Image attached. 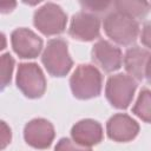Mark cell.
Here are the masks:
<instances>
[{
  "mask_svg": "<svg viewBox=\"0 0 151 151\" xmlns=\"http://www.w3.org/2000/svg\"><path fill=\"white\" fill-rule=\"evenodd\" d=\"M103 27L111 40L124 46L133 44L139 33L137 20L117 9L111 11L105 15Z\"/></svg>",
  "mask_w": 151,
  "mask_h": 151,
  "instance_id": "cell-1",
  "label": "cell"
},
{
  "mask_svg": "<svg viewBox=\"0 0 151 151\" xmlns=\"http://www.w3.org/2000/svg\"><path fill=\"white\" fill-rule=\"evenodd\" d=\"M72 93L79 99H90L100 94L103 77L92 65H79L70 79Z\"/></svg>",
  "mask_w": 151,
  "mask_h": 151,
  "instance_id": "cell-2",
  "label": "cell"
},
{
  "mask_svg": "<svg viewBox=\"0 0 151 151\" xmlns=\"http://www.w3.org/2000/svg\"><path fill=\"white\" fill-rule=\"evenodd\" d=\"M41 61L51 76H66L73 65V61L68 54L67 42L61 38L51 39L42 52Z\"/></svg>",
  "mask_w": 151,
  "mask_h": 151,
  "instance_id": "cell-3",
  "label": "cell"
},
{
  "mask_svg": "<svg viewBox=\"0 0 151 151\" xmlns=\"http://www.w3.org/2000/svg\"><path fill=\"white\" fill-rule=\"evenodd\" d=\"M136 88L137 83L132 77L118 73L109 78L105 87V94L113 107L126 109L132 101Z\"/></svg>",
  "mask_w": 151,
  "mask_h": 151,
  "instance_id": "cell-4",
  "label": "cell"
},
{
  "mask_svg": "<svg viewBox=\"0 0 151 151\" xmlns=\"http://www.w3.org/2000/svg\"><path fill=\"white\" fill-rule=\"evenodd\" d=\"M33 22L42 34L55 35L64 32L67 22V17L60 6L53 2H47L35 11Z\"/></svg>",
  "mask_w": 151,
  "mask_h": 151,
  "instance_id": "cell-5",
  "label": "cell"
},
{
  "mask_svg": "<svg viewBox=\"0 0 151 151\" xmlns=\"http://www.w3.org/2000/svg\"><path fill=\"white\" fill-rule=\"evenodd\" d=\"M17 86L28 98H39L46 90V79L41 68L34 63H24L18 67Z\"/></svg>",
  "mask_w": 151,
  "mask_h": 151,
  "instance_id": "cell-6",
  "label": "cell"
},
{
  "mask_svg": "<svg viewBox=\"0 0 151 151\" xmlns=\"http://www.w3.org/2000/svg\"><path fill=\"white\" fill-rule=\"evenodd\" d=\"M11 42L14 52L24 59H32L39 55L42 50V40L33 31L21 27L11 34Z\"/></svg>",
  "mask_w": 151,
  "mask_h": 151,
  "instance_id": "cell-7",
  "label": "cell"
},
{
  "mask_svg": "<svg viewBox=\"0 0 151 151\" xmlns=\"http://www.w3.org/2000/svg\"><path fill=\"white\" fill-rule=\"evenodd\" d=\"M99 18L88 12H78L72 17L68 33L73 39L80 41H92L99 37Z\"/></svg>",
  "mask_w": 151,
  "mask_h": 151,
  "instance_id": "cell-8",
  "label": "cell"
},
{
  "mask_svg": "<svg viewBox=\"0 0 151 151\" xmlns=\"http://www.w3.org/2000/svg\"><path fill=\"white\" fill-rule=\"evenodd\" d=\"M24 138L28 145L35 149H46L53 142L54 127L44 118L32 119L25 125Z\"/></svg>",
  "mask_w": 151,
  "mask_h": 151,
  "instance_id": "cell-9",
  "label": "cell"
},
{
  "mask_svg": "<svg viewBox=\"0 0 151 151\" xmlns=\"http://www.w3.org/2000/svg\"><path fill=\"white\" fill-rule=\"evenodd\" d=\"M106 132L109 138L114 142H129L138 134L139 125L130 116L117 113L107 120Z\"/></svg>",
  "mask_w": 151,
  "mask_h": 151,
  "instance_id": "cell-10",
  "label": "cell"
},
{
  "mask_svg": "<svg viewBox=\"0 0 151 151\" xmlns=\"http://www.w3.org/2000/svg\"><path fill=\"white\" fill-rule=\"evenodd\" d=\"M92 60L105 72L117 71L122 66V51L106 40H99L92 48Z\"/></svg>",
  "mask_w": 151,
  "mask_h": 151,
  "instance_id": "cell-11",
  "label": "cell"
},
{
  "mask_svg": "<svg viewBox=\"0 0 151 151\" xmlns=\"http://www.w3.org/2000/svg\"><path fill=\"white\" fill-rule=\"evenodd\" d=\"M71 136L77 144L90 147L101 142L103 127L97 120L83 119L73 125Z\"/></svg>",
  "mask_w": 151,
  "mask_h": 151,
  "instance_id": "cell-12",
  "label": "cell"
},
{
  "mask_svg": "<svg viewBox=\"0 0 151 151\" xmlns=\"http://www.w3.org/2000/svg\"><path fill=\"white\" fill-rule=\"evenodd\" d=\"M150 55L151 54L149 51L139 46H133L126 51L124 57V66L130 77L137 80H143Z\"/></svg>",
  "mask_w": 151,
  "mask_h": 151,
  "instance_id": "cell-13",
  "label": "cell"
},
{
  "mask_svg": "<svg viewBox=\"0 0 151 151\" xmlns=\"http://www.w3.org/2000/svg\"><path fill=\"white\" fill-rule=\"evenodd\" d=\"M114 7L133 19H142L150 11V4L145 1H116Z\"/></svg>",
  "mask_w": 151,
  "mask_h": 151,
  "instance_id": "cell-14",
  "label": "cell"
},
{
  "mask_svg": "<svg viewBox=\"0 0 151 151\" xmlns=\"http://www.w3.org/2000/svg\"><path fill=\"white\" fill-rule=\"evenodd\" d=\"M132 112L146 123H151V91L144 88L140 91L138 99L132 107Z\"/></svg>",
  "mask_w": 151,
  "mask_h": 151,
  "instance_id": "cell-15",
  "label": "cell"
},
{
  "mask_svg": "<svg viewBox=\"0 0 151 151\" xmlns=\"http://www.w3.org/2000/svg\"><path fill=\"white\" fill-rule=\"evenodd\" d=\"M14 66V59L9 53L1 55V87H6L11 83L12 72Z\"/></svg>",
  "mask_w": 151,
  "mask_h": 151,
  "instance_id": "cell-16",
  "label": "cell"
},
{
  "mask_svg": "<svg viewBox=\"0 0 151 151\" xmlns=\"http://www.w3.org/2000/svg\"><path fill=\"white\" fill-rule=\"evenodd\" d=\"M81 6L85 8L84 12H88L92 14H101L107 13L111 7H114V2L105 1V2H81Z\"/></svg>",
  "mask_w": 151,
  "mask_h": 151,
  "instance_id": "cell-17",
  "label": "cell"
},
{
  "mask_svg": "<svg viewBox=\"0 0 151 151\" xmlns=\"http://www.w3.org/2000/svg\"><path fill=\"white\" fill-rule=\"evenodd\" d=\"M54 151H92V150L91 147L83 146L77 144L76 142H72L68 138H61L57 143Z\"/></svg>",
  "mask_w": 151,
  "mask_h": 151,
  "instance_id": "cell-18",
  "label": "cell"
},
{
  "mask_svg": "<svg viewBox=\"0 0 151 151\" xmlns=\"http://www.w3.org/2000/svg\"><path fill=\"white\" fill-rule=\"evenodd\" d=\"M140 41L144 46L151 50V21H147L144 24L142 34H140Z\"/></svg>",
  "mask_w": 151,
  "mask_h": 151,
  "instance_id": "cell-19",
  "label": "cell"
},
{
  "mask_svg": "<svg viewBox=\"0 0 151 151\" xmlns=\"http://www.w3.org/2000/svg\"><path fill=\"white\" fill-rule=\"evenodd\" d=\"M9 142H11V130L5 122H1V149H5Z\"/></svg>",
  "mask_w": 151,
  "mask_h": 151,
  "instance_id": "cell-20",
  "label": "cell"
},
{
  "mask_svg": "<svg viewBox=\"0 0 151 151\" xmlns=\"http://www.w3.org/2000/svg\"><path fill=\"white\" fill-rule=\"evenodd\" d=\"M145 77L149 84H151V55L147 60V65H146V70H145Z\"/></svg>",
  "mask_w": 151,
  "mask_h": 151,
  "instance_id": "cell-21",
  "label": "cell"
},
{
  "mask_svg": "<svg viewBox=\"0 0 151 151\" xmlns=\"http://www.w3.org/2000/svg\"><path fill=\"white\" fill-rule=\"evenodd\" d=\"M150 5H151V4H150Z\"/></svg>",
  "mask_w": 151,
  "mask_h": 151,
  "instance_id": "cell-22",
  "label": "cell"
}]
</instances>
